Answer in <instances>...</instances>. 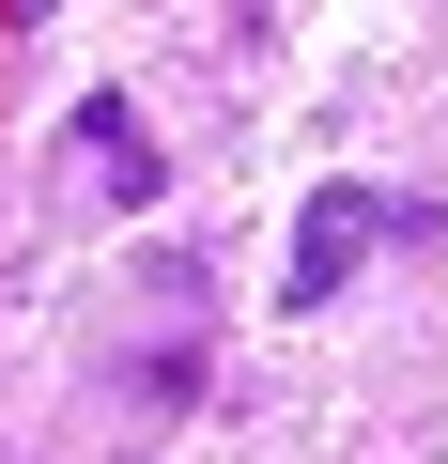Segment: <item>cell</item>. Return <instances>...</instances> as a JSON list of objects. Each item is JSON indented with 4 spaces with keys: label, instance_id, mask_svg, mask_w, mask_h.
Here are the masks:
<instances>
[{
    "label": "cell",
    "instance_id": "1",
    "mask_svg": "<svg viewBox=\"0 0 448 464\" xmlns=\"http://www.w3.org/2000/svg\"><path fill=\"white\" fill-rule=\"evenodd\" d=\"M371 232H386V201L356 186V170H325L310 186V217H294V264H279V310H325L356 264H371Z\"/></svg>",
    "mask_w": 448,
    "mask_h": 464
},
{
    "label": "cell",
    "instance_id": "3",
    "mask_svg": "<svg viewBox=\"0 0 448 464\" xmlns=\"http://www.w3.org/2000/svg\"><path fill=\"white\" fill-rule=\"evenodd\" d=\"M124 387H139V418H186V402H201V356L155 341V356H124Z\"/></svg>",
    "mask_w": 448,
    "mask_h": 464
},
{
    "label": "cell",
    "instance_id": "2",
    "mask_svg": "<svg viewBox=\"0 0 448 464\" xmlns=\"http://www.w3.org/2000/svg\"><path fill=\"white\" fill-rule=\"evenodd\" d=\"M78 186H93V201H124V217L170 186V155H155V124H139L124 93H93V109H78Z\"/></svg>",
    "mask_w": 448,
    "mask_h": 464
}]
</instances>
